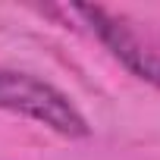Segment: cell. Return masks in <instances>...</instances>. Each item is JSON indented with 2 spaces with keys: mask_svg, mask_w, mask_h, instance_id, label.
<instances>
[{
  "mask_svg": "<svg viewBox=\"0 0 160 160\" xmlns=\"http://www.w3.org/2000/svg\"><path fill=\"white\" fill-rule=\"evenodd\" d=\"M0 110H7L13 116H25L63 138H88L91 126L85 113L72 104L66 91L50 85L47 78L13 69V66H0Z\"/></svg>",
  "mask_w": 160,
  "mask_h": 160,
  "instance_id": "cell-1",
  "label": "cell"
},
{
  "mask_svg": "<svg viewBox=\"0 0 160 160\" xmlns=\"http://www.w3.org/2000/svg\"><path fill=\"white\" fill-rule=\"evenodd\" d=\"M72 16L82 19V25L110 50V57L132 72L138 82H148L154 88H160V50L151 47L122 16L104 10V7H72Z\"/></svg>",
  "mask_w": 160,
  "mask_h": 160,
  "instance_id": "cell-2",
  "label": "cell"
}]
</instances>
